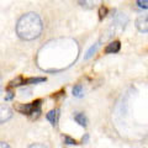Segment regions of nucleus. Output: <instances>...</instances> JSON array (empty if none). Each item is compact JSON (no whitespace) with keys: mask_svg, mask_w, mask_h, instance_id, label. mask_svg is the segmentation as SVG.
I'll return each mask as SVG.
<instances>
[{"mask_svg":"<svg viewBox=\"0 0 148 148\" xmlns=\"http://www.w3.org/2000/svg\"><path fill=\"white\" fill-rule=\"evenodd\" d=\"M43 24L38 14L27 12L18 18L16 24V34L24 41H32L38 38L42 34Z\"/></svg>","mask_w":148,"mask_h":148,"instance_id":"nucleus-1","label":"nucleus"},{"mask_svg":"<svg viewBox=\"0 0 148 148\" xmlns=\"http://www.w3.org/2000/svg\"><path fill=\"white\" fill-rule=\"evenodd\" d=\"M18 111L25 115H32V116L37 117L41 112V100H36L34 103L22 105L18 108Z\"/></svg>","mask_w":148,"mask_h":148,"instance_id":"nucleus-2","label":"nucleus"},{"mask_svg":"<svg viewBox=\"0 0 148 148\" xmlns=\"http://www.w3.org/2000/svg\"><path fill=\"white\" fill-rule=\"evenodd\" d=\"M12 117V110L8 105H0V123L9 121Z\"/></svg>","mask_w":148,"mask_h":148,"instance_id":"nucleus-3","label":"nucleus"},{"mask_svg":"<svg viewBox=\"0 0 148 148\" xmlns=\"http://www.w3.org/2000/svg\"><path fill=\"white\" fill-rule=\"evenodd\" d=\"M136 27L138 29L140 32H143V34H147L148 31V18H147V15H143V16H140L136 20Z\"/></svg>","mask_w":148,"mask_h":148,"instance_id":"nucleus-4","label":"nucleus"},{"mask_svg":"<svg viewBox=\"0 0 148 148\" xmlns=\"http://www.w3.org/2000/svg\"><path fill=\"white\" fill-rule=\"evenodd\" d=\"M79 3L88 9H94L96 6H99L103 3V0H79Z\"/></svg>","mask_w":148,"mask_h":148,"instance_id":"nucleus-5","label":"nucleus"},{"mask_svg":"<svg viewBox=\"0 0 148 148\" xmlns=\"http://www.w3.org/2000/svg\"><path fill=\"white\" fill-rule=\"evenodd\" d=\"M120 47H121V45H120V41H114V42H111L110 45L106 46L105 52L106 53H117L119 51H120Z\"/></svg>","mask_w":148,"mask_h":148,"instance_id":"nucleus-6","label":"nucleus"},{"mask_svg":"<svg viewBox=\"0 0 148 148\" xmlns=\"http://www.w3.org/2000/svg\"><path fill=\"white\" fill-rule=\"evenodd\" d=\"M58 112H59L58 110H51L47 114V116H46V117H47V120L53 125V126H56V125H57V121H58Z\"/></svg>","mask_w":148,"mask_h":148,"instance_id":"nucleus-7","label":"nucleus"},{"mask_svg":"<svg viewBox=\"0 0 148 148\" xmlns=\"http://www.w3.org/2000/svg\"><path fill=\"white\" fill-rule=\"evenodd\" d=\"M74 120L80 125V126H83V127H86V125H88V120H86V117H85V115L84 114H75L74 115Z\"/></svg>","mask_w":148,"mask_h":148,"instance_id":"nucleus-8","label":"nucleus"},{"mask_svg":"<svg viewBox=\"0 0 148 148\" xmlns=\"http://www.w3.org/2000/svg\"><path fill=\"white\" fill-rule=\"evenodd\" d=\"M42 82H46V78H30V79L22 80L21 85H25V84H37V83H42Z\"/></svg>","mask_w":148,"mask_h":148,"instance_id":"nucleus-9","label":"nucleus"},{"mask_svg":"<svg viewBox=\"0 0 148 148\" xmlns=\"http://www.w3.org/2000/svg\"><path fill=\"white\" fill-rule=\"evenodd\" d=\"M73 95L77 96V98H80V96L83 95V86L80 84H78L73 88Z\"/></svg>","mask_w":148,"mask_h":148,"instance_id":"nucleus-10","label":"nucleus"},{"mask_svg":"<svg viewBox=\"0 0 148 148\" xmlns=\"http://www.w3.org/2000/svg\"><path fill=\"white\" fill-rule=\"evenodd\" d=\"M98 47H99V43H96L95 46H92V47L88 51V53H86V58H90L91 56H92V53H95L96 52V49H98Z\"/></svg>","mask_w":148,"mask_h":148,"instance_id":"nucleus-11","label":"nucleus"},{"mask_svg":"<svg viewBox=\"0 0 148 148\" xmlns=\"http://www.w3.org/2000/svg\"><path fill=\"white\" fill-rule=\"evenodd\" d=\"M137 4H138V6H140L141 9H145V10H147L148 0H137Z\"/></svg>","mask_w":148,"mask_h":148,"instance_id":"nucleus-12","label":"nucleus"},{"mask_svg":"<svg viewBox=\"0 0 148 148\" xmlns=\"http://www.w3.org/2000/svg\"><path fill=\"white\" fill-rule=\"evenodd\" d=\"M29 148H47V146H45L43 143H34V145L29 146Z\"/></svg>","mask_w":148,"mask_h":148,"instance_id":"nucleus-13","label":"nucleus"},{"mask_svg":"<svg viewBox=\"0 0 148 148\" xmlns=\"http://www.w3.org/2000/svg\"><path fill=\"white\" fill-rule=\"evenodd\" d=\"M64 141H66L67 145H77V141L73 140V138H71V137H66L64 138Z\"/></svg>","mask_w":148,"mask_h":148,"instance_id":"nucleus-14","label":"nucleus"},{"mask_svg":"<svg viewBox=\"0 0 148 148\" xmlns=\"http://www.w3.org/2000/svg\"><path fill=\"white\" fill-rule=\"evenodd\" d=\"M106 11H108V10H106V9H105V8H101V9H100V18H103V17L105 16V14H106Z\"/></svg>","mask_w":148,"mask_h":148,"instance_id":"nucleus-15","label":"nucleus"},{"mask_svg":"<svg viewBox=\"0 0 148 148\" xmlns=\"http://www.w3.org/2000/svg\"><path fill=\"white\" fill-rule=\"evenodd\" d=\"M0 148H10V146L5 142H0Z\"/></svg>","mask_w":148,"mask_h":148,"instance_id":"nucleus-16","label":"nucleus"},{"mask_svg":"<svg viewBox=\"0 0 148 148\" xmlns=\"http://www.w3.org/2000/svg\"><path fill=\"white\" fill-rule=\"evenodd\" d=\"M9 95H6V98H5V100H11L12 98H14V92H8Z\"/></svg>","mask_w":148,"mask_h":148,"instance_id":"nucleus-17","label":"nucleus"}]
</instances>
